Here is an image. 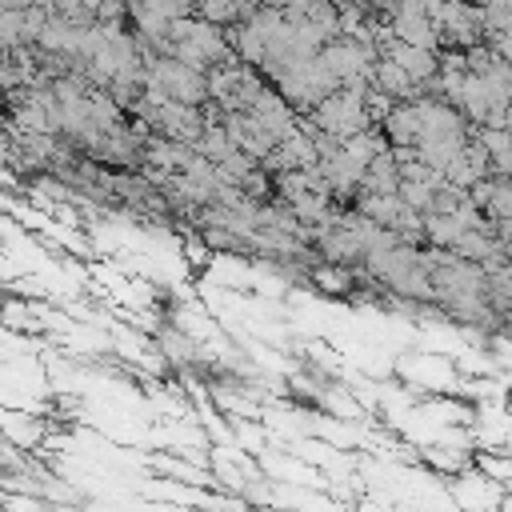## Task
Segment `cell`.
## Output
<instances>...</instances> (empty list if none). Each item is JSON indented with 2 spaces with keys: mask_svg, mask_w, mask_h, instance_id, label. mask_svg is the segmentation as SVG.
<instances>
[{
  "mask_svg": "<svg viewBox=\"0 0 512 512\" xmlns=\"http://www.w3.org/2000/svg\"><path fill=\"white\" fill-rule=\"evenodd\" d=\"M388 28L400 44H412V48H424V52H436L440 56V32L432 28L428 20V8L424 4H392L388 8Z\"/></svg>",
  "mask_w": 512,
  "mask_h": 512,
  "instance_id": "3957f363",
  "label": "cell"
},
{
  "mask_svg": "<svg viewBox=\"0 0 512 512\" xmlns=\"http://www.w3.org/2000/svg\"><path fill=\"white\" fill-rule=\"evenodd\" d=\"M304 120H312L324 136H332V140H356L360 132H368V128H376V120H372V112H368V104H364V96H352V92H336V96H328L312 116H304Z\"/></svg>",
  "mask_w": 512,
  "mask_h": 512,
  "instance_id": "6da1fadb",
  "label": "cell"
},
{
  "mask_svg": "<svg viewBox=\"0 0 512 512\" xmlns=\"http://www.w3.org/2000/svg\"><path fill=\"white\" fill-rule=\"evenodd\" d=\"M380 132L388 136V144H392V148H420V140H424L420 100H416V104H396V108L384 116Z\"/></svg>",
  "mask_w": 512,
  "mask_h": 512,
  "instance_id": "277c9868",
  "label": "cell"
},
{
  "mask_svg": "<svg viewBox=\"0 0 512 512\" xmlns=\"http://www.w3.org/2000/svg\"><path fill=\"white\" fill-rule=\"evenodd\" d=\"M484 220H488V224H508V220H512V180H508V176H488Z\"/></svg>",
  "mask_w": 512,
  "mask_h": 512,
  "instance_id": "5b68a950",
  "label": "cell"
},
{
  "mask_svg": "<svg viewBox=\"0 0 512 512\" xmlns=\"http://www.w3.org/2000/svg\"><path fill=\"white\" fill-rule=\"evenodd\" d=\"M148 80L160 84L168 92V100L176 104H192V108H204L212 96H208V72H196L188 64H180L176 56H156L148 60Z\"/></svg>",
  "mask_w": 512,
  "mask_h": 512,
  "instance_id": "7a4b0ae2",
  "label": "cell"
}]
</instances>
